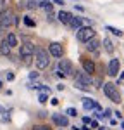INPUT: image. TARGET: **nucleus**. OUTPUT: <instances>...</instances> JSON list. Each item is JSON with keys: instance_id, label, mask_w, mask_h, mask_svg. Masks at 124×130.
Returning a JSON list of instances; mask_svg holds the SVG:
<instances>
[{"instance_id": "5", "label": "nucleus", "mask_w": 124, "mask_h": 130, "mask_svg": "<svg viewBox=\"0 0 124 130\" xmlns=\"http://www.w3.org/2000/svg\"><path fill=\"white\" fill-rule=\"evenodd\" d=\"M76 38L79 42H90L91 38H95V30H93L91 26H83V28H79L78 30V33H76Z\"/></svg>"}, {"instance_id": "31", "label": "nucleus", "mask_w": 124, "mask_h": 130, "mask_svg": "<svg viewBox=\"0 0 124 130\" xmlns=\"http://www.w3.org/2000/svg\"><path fill=\"white\" fill-rule=\"evenodd\" d=\"M0 113H5V109H4V108H2V106H0Z\"/></svg>"}, {"instance_id": "3", "label": "nucleus", "mask_w": 124, "mask_h": 130, "mask_svg": "<svg viewBox=\"0 0 124 130\" xmlns=\"http://www.w3.org/2000/svg\"><path fill=\"white\" fill-rule=\"evenodd\" d=\"M103 94L112 101V102H115V104L121 102V94H119V90H117V87L114 83H105L103 85Z\"/></svg>"}, {"instance_id": "10", "label": "nucleus", "mask_w": 124, "mask_h": 130, "mask_svg": "<svg viewBox=\"0 0 124 130\" xmlns=\"http://www.w3.org/2000/svg\"><path fill=\"white\" fill-rule=\"evenodd\" d=\"M119 66H121L119 59H110V62H109V75L110 76H115L119 73Z\"/></svg>"}, {"instance_id": "26", "label": "nucleus", "mask_w": 124, "mask_h": 130, "mask_svg": "<svg viewBox=\"0 0 124 130\" xmlns=\"http://www.w3.org/2000/svg\"><path fill=\"white\" fill-rule=\"evenodd\" d=\"M29 78H38V73H36V71H33V73H29Z\"/></svg>"}, {"instance_id": "30", "label": "nucleus", "mask_w": 124, "mask_h": 130, "mask_svg": "<svg viewBox=\"0 0 124 130\" xmlns=\"http://www.w3.org/2000/svg\"><path fill=\"white\" fill-rule=\"evenodd\" d=\"M4 4H5V0H0V7H4Z\"/></svg>"}, {"instance_id": "12", "label": "nucleus", "mask_w": 124, "mask_h": 130, "mask_svg": "<svg viewBox=\"0 0 124 130\" xmlns=\"http://www.w3.org/2000/svg\"><path fill=\"white\" fill-rule=\"evenodd\" d=\"M83 68L86 71V75H91V73H95V62L90 59H83Z\"/></svg>"}, {"instance_id": "19", "label": "nucleus", "mask_w": 124, "mask_h": 130, "mask_svg": "<svg viewBox=\"0 0 124 130\" xmlns=\"http://www.w3.org/2000/svg\"><path fill=\"white\" fill-rule=\"evenodd\" d=\"M40 7L45 9V10H48V12H52V2L50 0H43V2L40 4Z\"/></svg>"}, {"instance_id": "6", "label": "nucleus", "mask_w": 124, "mask_h": 130, "mask_svg": "<svg viewBox=\"0 0 124 130\" xmlns=\"http://www.w3.org/2000/svg\"><path fill=\"white\" fill-rule=\"evenodd\" d=\"M21 57L24 59V57H33V54L36 52L35 49V45H33V42H24L22 45H21Z\"/></svg>"}, {"instance_id": "2", "label": "nucleus", "mask_w": 124, "mask_h": 130, "mask_svg": "<svg viewBox=\"0 0 124 130\" xmlns=\"http://www.w3.org/2000/svg\"><path fill=\"white\" fill-rule=\"evenodd\" d=\"M35 62H36V68L38 70H45V68H48V64H50V54L47 52L45 49H38L35 52Z\"/></svg>"}, {"instance_id": "11", "label": "nucleus", "mask_w": 124, "mask_h": 130, "mask_svg": "<svg viewBox=\"0 0 124 130\" xmlns=\"http://www.w3.org/2000/svg\"><path fill=\"white\" fill-rule=\"evenodd\" d=\"M83 108H84V109H100L98 102H95V101L90 99V97H84V99H83Z\"/></svg>"}, {"instance_id": "16", "label": "nucleus", "mask_w": 124, "mask_h": 130, "mask_svg": "<svg viewBox=\"0 0 124 130\" xmlns=\"http://www.w3.org/2000/svg\"><path fill=\"white\" fill-rule=\"evenodd\" d=\"M69 26H71L72 30H79V28H83V19L81 18H72Z\"/></svg>"}, {"instance_id": "9", "label": "nucleus", "mask_w": 124, "mask_h": 130, "mask_svg": "<svg viewBox=\"0 0 124 130\" xmlns=\"http://www.w3.org/2000/svg\"><path fill=\"white\" fill-rule=\"evenodd\" d=\"M52 121H53L57 127H67V125H69L67 116H64V115H52Z\"/></svg>"}, {"instance_id": "32", "label": "nucleus", "mask_w": 124, "mask_h": 130, "mask_svg": "<svg viewBox=\"0 0 124 130\" xmlns=\"http://www.w3.org/2000/svg\"><path fill=\"white\" fill-rule=\"evenodd\" d=\"M121 128H122V130H124V121H122V123H121Z\"/></svg>"}, {"instance_id": "13", "label": "nucleus", "mask_w": 124, "mask_h": 130, "mask_svg": "<svg viewBox=\"0 0 124 130\" xmlns=\"http://www.w3.org/2000/svg\"><path fill=\"white\" fill-rule=\"evenodd\" d=\"M71 19H72V16L69 14V12H66V10H60V12H59V21H60V23L69 24V23H71Z\"/></svg>"}, {"instance_id": "21", "label": "nucleus", "mask_w": 124, "mask_h": 130, "mask_svg": "<svg viewBox=\"0 0 124 130\" xmlns=\"http://www.w3.org/2000/svg\"><path fill=\"white\" fill-rule=\"evenodd\" d=\"M33 130H52L50 125H35Z\"/></svg>"}, {"instance_id": "22", "label": "nucleus", "mask_w": 124, "mask_h": 130, "mask_svg": "<svg viewBox=\"0 0 124 130\" xmlns=\"http://www.w3.org/2000/svg\"><path fill=\"white\" fill-rule=\"evenodd\" d=\"M24 24H26V26H35V21L29 19L28 16H24Z\"/></svg>"}, {"instance_id": "25", "label": "nucleus", "mask_w": 124, "mask_h": 130, "mask_svg": "<svg viewBox=\"0 0 124 130\" xmlns=\"http://www.w3.org/2000/svg\"><path fill=\"white\" fill-rule=\"evenodd\" d=\"M67 115H69V116H76V115H78V111L74 109V108H69V109H67Z\"/></svg>"}, {"instance_id": "7", "label": "nucleus", "mask_w": 124, "mask_h": 130, "mask_svg": "<svg viewBox=\"0 0 124 130\" xmlns=\"http://www.w3.org/2000/svg\"><path fill=\"white\" fill-rule=\"evenodd\" d=\"M48 54L53 57H62L64 56V47H62L59 42H52L50 47H48Z\"/></svg>"}, {"instance_id": "29", "label": "nucleus", "mask_w": 124, "mask_h": 130, "mask_svg": "<svg viewBox=\"0 0 124 130\" xmlns=\"http://www.w3.org/2000/svg\"><path fill=\"white\" fill-rule=\"evenodd\" d=\"M53 2H55V4H57V5H62V4H64V2H62V0H53Z\"/></svg>"}, {"instance_id": "18", "label": "nucleus", "mask_w": 124, "mask_h": 130, "mask_svg": "<svg viewBox=\"0 0 124 130\" xmlns=\"http://www.w3.org/2000/svg\"><path fill=\"white\" fill-rule=\"evenodd\" d=\"M5 40H7V43H9L10 47H16V45H17V37H16V35H12V33L7 35V38H5Z\"/></svg>"}, {"instance_id": "1", "label": "nucleus", "mask_w": 124, "mask_h": 130, "mask_svg": "<svg viewBox=\"0 0 124 130\" xmlns=\"http://www.w3.org/2000/svg\"><path fill=\"white\" fill-rule=\"evenodd\" d=\"M14 24H17L16 14L10 9L2 10V12H0V28H10V26H14Z\"/></svg>"}, {"instance_id": "33", "label": "nucleus", "mask_w": 124, "mask_h": 130, "mask_svg": "<svg viewBox=\"0 0 124 130\" xmlns=\"http://www.w3.org/2000/svg\"><path fill=\"white\" fill-rule=\"evenodd\" d=\"M0 89H2V82H0Z\"/></svg>"}, {"instance_id": "20", "label": "nucleus", "mask_w": 124, "mask_h": 130, "mask_svg": "<svg viewBox=\"0 0 124 130\" xmlns=\"http://www.w3.org/2000/svg\"><path fill=\"white\" fill-rule=\"evenodd\" d=\"M107 31H112L114 35H117V37H122V31L117 30V28H114V26H107Z\"/></svg>"}, {"instance_id": "27", "label": "nucleus", "mask_w": 124, "mask_h": 130, "mask_svg": "<svg viewBox=\"0 0 124 130\" xmlns=\"http://www.w3.org/2000/svg\"><path fill=\"white\" fill-rule=\"evenodd\" d=\"M7 80H14V73H7Z\"/></svg>"}, {"instance_id": "4", "label": "nucleus", "mask_w": 124, "mask_h": 130, "mask_svg": "<svg viewBox=\"0 0 124 130\" xmlns=\"http://www.w3.org/2000/svg\"><path fill=\"white\" fill-rule=\"evenodd\" d=\"M74 87L79 89V90H90L91 89V76L86 75V73L78 75V78H76V82H74Z\"/></svg>"}, {"instance_id": "24", "label": "nucleus", "mask_w": 124, "mask_h": 130, "mask_svg": "<svg viewBox=\"0 0 124 130\" xmlns=\"http://www.w3.org/2000/svg\"><path fill=\"white\" fill-rule=\"evenodd\" d=\"M47 99H48V95H47V94H40V97H38V101H40L41 104H45Z\"/></svg>"}, {"instance_id": "14", "label": "nucleus", "mask_w": 124, "mask_h": 130, "mask_svg": "<svg viewBox=\"0 0 124 130\" xmlns=\"http://www.w3.org/2000/svg\"><path fill=\"white\" fill-rule=\"evenodd\" d=\"M10 50H12V47L7 43V40H4L0 43V54L2 56H10Z\"/></svg>"}, {"instance_id": "15", "label": "nucleus", "mask_w": 124, "mask_h": 130, "mask_svg": "<svg viewBox=\"0 0 124 130\" xmlns=\"http://www.w3.org/2000/svg\"><path fill=\"white\" fill-rule=\"evenodd\" d=\"M98 45H100V42L97 40V38H91L90 42H86V50H90V52H95V50L98 49Z\"/></svg>"}, {"instance_id": "23", "label": "nucleus", "mask_w": 124, "mask_h": 130, "mask_svg": "<svg viewBox=\"0 0 124 130\" xmlns=\"http://www.w3.org/2000/svg\"><path fill=\"white\" fill-rule=\"evenodd\" d=\"M36 5H38V0H29L28 2V9H35Z\"/></svg>"}, {"instance_id": "28", "label": "nucleus", "mask_w": 124, "mask_h": 130, "mask_svg": "<svg viewBox=\"0 0 124 130\" xmlns=\"http://www.w3.org/2000/svg\"><path fill=\"white\" fill-rule=\"evenodd\" d=\"M50 102H52V104H53V106H57V104H59V99H52Z\"/></svg>"}, {"instance_id": "17", "label": "nucleus", "mask_w": 124, "mask_h": 130, "mask_svg": "<svg viewBox=\"0 0 124 130\" xmlns=\"http://www.w3.org/2000/svg\"><path fill=\"white\" fill-rule=\"evenodd\" d=\"M103 47H105V50H107L109 54H112V52H114V43H112L110 38H105V40H103Z\"/></svg>"}, {"instance_id": "8", "label": "nucleus", "mask_w": 124, "mask_h": 130, "mask_svg": "<svg viewBox=\"0 0 124 130\" xmlns=\"http://www.w3.org/2000/svg\"><path fill=\"white\" fill-rule=\"evenodd\" d=\"M59 71H62L66 76H67V75H71V73H72V64H71V61H69V59H62L60 62H59Z\"/></svg>"}, {"instance_id": "34", "label": "nucleus", "mask_w": 124, "mask_h": 130, "mask_svg": "<svg viewBox=\"0 0 124 130\" xmlns=\"http://www.w3.org/2000/svg\"><path fill=\"white\" fill-rule=\"evenodd\" d=\"M83 130H88V128H83Z\"/></svg>"}]
</instances>
